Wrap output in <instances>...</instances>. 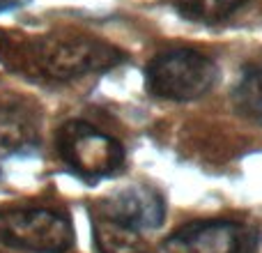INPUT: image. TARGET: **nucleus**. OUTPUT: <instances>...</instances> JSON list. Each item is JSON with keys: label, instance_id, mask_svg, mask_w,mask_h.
<instances>
[{"label": "nucleus", "instance_id": "nucleus-7", "mask_svg": "<svg viewBox=\"0 0 262 253\" xmlns=\"http://www.w3.org/2000/svg\"><path fill=\"white\" fill-rule=\"evenodd\" d=\"M39 140V115L28 99L5 92L0 95V154L32 150Z\"/></svg>", "mask_w": 262, "mask_h": 253}, {"label": "nucleus", "instance_id": "nucleus-10", "mask_svg": "<svg viewBox=\"0 0 262 253\" xmlns=\"http://www.w3.org/2000/svg\"><path fill=\"white\" fill-rule=\"evenodd\" d=\"M249 0H175L177 12L189 21L219 23L242 9Z\"/></svg>", "mask_w": 262, "mask_h": 253}, {"label": "nucleus", "instance_id": "nucleus-4", "mask_svg": "<svg viewBox=\"0 0 262 253\" xmlns=\"http://www.w3.org/2000/svg\"><path fill=\"white\" fill-rule=\"evenodd\" d=\"M58 157L85 180H106L124 166V147L83 120H69L55 134Z\"/></svg>", "mask_w": 262, "mask_h": 253}, {"label": "nucleus", "instance_id": "nucleus-11", "mask_svg": "<svg viewBox=\"0 0 262 253\" xmlns=\"http://www.w3.org/2000/svg\"><path fill=\"white\" fill-rule=\"evenodd\" d=\"M28 0H0V14L9 12V9H16L21 7V5H26Z\"/></svg>", "mask_w": 262, "mask_h": 253}, {"label": "nucleus", "instance_id": "nucleus-8", "mask_svg": "<svg viewBox=\"0 0 262 253\" xmlns=\"http://www.w3.org/2000/svg\"><path fill=\"white\" fill-rule=\"evenodd\" d=\"M92 240L99 253H149L140 230L101 214L92 217Z\"/></svg>", "mask_w": 262, "mask_h": 253}, {"label": "nucleus", "instance_id": "nucleus-2", "mask_svg": "<svg viewBox=\"0 0 262 253\" xmlns=\"http://www.w3.org/2000/svg\"><path fill=\"white\" fill-rule=\"evenodd\" d=\"M219 76L212 58L195 49H168L145 67V86L157 99L193 101L207 95Z\"/></svg>", "mask_w": 262, "mask_h": 253}, {"label": "nucleus", "instance_id": "nucleus-3", "mask_svg": "<svg viewBox=\"0 0 262 253\" xmlns=\"http://www.w3.org/2000/svg\"><path fill=\"white\" fill-rule=\"evenodd\" d=\"M0 244L28 253H64L74 246L67 214L51 207H0Z\"/></svg>", "mask_w": 262, "mask_h": 253}, {"label": "nucleus", "instance_id": "nucleus-5", "mask_svg": "<svg viewBox=\"0 0 262 253\" xmlns=\"http://www.w3.org/2000/svg\"><path fill=\"white\" fill-rule=\"evenodd\" d=\"M260 230L230 219L189 221L166 237L163 253H258Z\"/></svg>", "mask_w": 262, "mask_h": 253}, {"label": "nucleus", "instance_id": "nucleus-1", "mask_svg": "<svg viewBox=\"0 0 262 253\" xmlns=\"http://www.w3.org/2000/svg\"><path fill=\"white\" fill-rule=\"evenodd\" d=\"M0 60L16 72L49 81H72L108 72L122 62V51L97 37L55 32L44 37L0 35Z\"/></svg>", "mask_w": 262, "mask_h": 253}, {"label": "nucleus", "instance_id": "nucleus-6", "mask_svg": "<svg viewBox=\"0 0 262 253\" xmlns=\"http://www.w3.org/2000/svg\"><path fill=\"white\" fill-rule=\"evenodd\" d=\"M97 214L108 217L113 221H120L136 230H149V228H159L166 219V203H163L161 194L154 191L152 186L143 184H131L124 189L113 191L99 200L97 205Z\"/></svg>", "mask_w": 262, "mask_h": 253}, {"label": "nucleus", "instance_id": "nucleus-9", "mask_svg": "<svg viewBox=\"0 0 262 253\" xmlns=\"http://www.w3.org/2000/svg\"><path fill=\"white\" fill-rule=\"evenodd\" d=\"M232 104L242 118L262 126V67L244 72V76L235 88Z\"/></svg>", "mask_w": 262, "mask_h": 253}]
</instances>
